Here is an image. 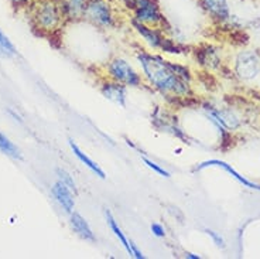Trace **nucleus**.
Returning <instances> with one entry per match:
<instances>
[{"label": "nucleus", "mask_w": 260, "mask_h": 259, "mask_svg": "<svg viewBox=\"0 0 260 259\" xmlns=\"http://www.w3.org/2000/svg\"><path fill=\"white\" fill-rule=\"evenodd\" d=\"M17 55V48L14 47V44L10 41V39L7 37L5 33L0 30V57L5 59H12Z\"/></svg>", "instance_id": "obj_19"}, {"label": "nucleus", "mask_w": 260, "mask_h": 259, "mask_svg": "<svg viewBox=\"0 0 260 259\" xmlns=\"http://www.w3.org/2000/svg\"><path fill=\"white\" fill-rule=\"evenodd\" d=\"M116 3V6L119 7V10H123L124 13L130 14L136 6L142 2V0H113Z\"/></svg>", "instance_id": "obj_23"}, {"label": "nucleus", "mask_w": 260, "mask_h": 259, "mask_svg": "<svg viewBox=\"0 0 260 259\" xmlns=\"http://www.w3.org/2000/svg\"><path fill=\"white\" fill-rule=\"evenodd\" d=\"M194 60L197 64L205 68V70H216L221 67V55L218 48H215L214 46H202L195 48Z\"/></svg>", "instance_id": "obj_12"}, {"label": "nucleus", "mask_w": 260, "mask_h": 259, "mask_svg": "<svg viewBox=\"0 0 260 259\" xmlns=\"http://www.w3.org/2000/svg\"><path fill=\"white\" fill-rule=\"evenodd\" d=\"M51 194L54 197V200L58 203L59 207L64 210V213L70 215L75 210V197L77 195L74 194V191H72L71 188L68 187V186H65L62 182L57 180L52 184Z\"/></svg>", "instance_id": "obj_13"}, {"label": "nucleus", "mask_w": 260, "mask_h": 259, "mask_svg": "<svg viewBox=\"0 0 260 259\" xmlns=\"http://www.w3.org/2000/svg\"><path fill=\"white\" fill-rule=\"evenodd\" d=\"M7 112H9V115H12V117L14 118V121H17V122L23 123V119H21V118H20V115H17V113H16L13 109H10V108H9V109H7Z\"/></svg>", "instance_id": "obj_28"}, {"label": "nucleus", "mask_w": 260, "mask_h": 259, "mask_svg": "<svg viewBox=\"0 0 260 259\" xmlns=\"http://www.w3.org/2000/svg\"><path fill=\"white\" fill-rule=\"evenodd\" d=\"M208 167H219L222 170H225L228 175L231 176L232 179H235L236 182L239 183L241 186L243 187L249 188V190H256V191H260V184L257 183L252 182V180H249L246 179L245 176H242L239 171H236L229 163L223 162V160H219V159H211V160H205V162L198 163L197 166L194 167V171H201L204 168H208Z\"/></svg>", "instance_id": "obj_10"}, {"label": "nucleus", "mask_w": 260, "mask_h": 259, "mask_svg": "<svg viewBox=\"0 0 260 259\" xmlns=\"http://www.w3.org/2000/svg\"><path fill=\"white\" fill-rule=\"evenodd\" d=\"M126 145H127V146H129V148H132V149H137V146H136V145H135V143L132 142V140H130V139H126Z\"/></svg>", "instance_id": "obj_29"}, {"label": "nucleus", "mask_w": 260, "mask_h": 259, "mask_svg": "<svg viewBox=\"0 0 260 259\" xmlns=\"http://www.w3.org/2000/svg\"><path fill=\"white\" fill-rule=\"evenodd\" d=\"M130 248H132V253H130V256L135 259H144L146 258V255L142 252V249L139 248V246L133 242V241L130 240Z\"/></svg>", "instance_id": "obj_25"}, {"label": "nucleus", "mask_w": 260, "mask_h": 259, "mask_svg": "<svg viewBox=\"0 0 260 259\" xmlns=\"http://www.w3.org/2000/svg\"><path fill=\"white\" fill-rule=\"evenodd\" d=\"M130 26L133 28V32L136 33V36L139 39L143 41V44L150 51H161L162 46L166 43V39L169 37L167 33L164 32L162 28L158 27H150L146 24H142L136 20L130 19Z\"/></svg>", "instance_id": "obj_8"}, {"label": "nucleus", "mask_w": 260, "mask_h": 259, "mask_svg": "<svg viewBox=\"0 0 260 259\" xmlns=\"http://www.w3.org/2000/svg\"><path fill=\"white\" fill-rule=\"evenodd\" d=\"M142 160H143L144 166L147 168H150L151 171H154L156 175L161 176V177H164V179H170L171 177V173H170L167 168H164L161 166V164H158L157 162H154L153 159H150V157H147V156H142Z\"/></svg>", "instance_id": "obj_21"}, {"label": "nucleus", "mask_w": 260, "mask_h": 259, "mask_svg": "<svg viewBox=\"0 0 260 259\" xmlns=\"http://www.w3.org/2000/svg\"><path fill=\"white\" fill-rule=\"evenodd\" d=\"M31 21L43 33H55L67 23L59 0H34L31 5Z\"/></svg>", "instance_id": "obj_2"}, {"label": "nucleus", "mask_w": 260, "mask_h": 259, "mask_svg": "<svg viewBox=\"0 0 260 259\" xmlns=\"http://www.w3.org/2000/svg\"><path fill=\"white\" fill-rule=\"evenodd\" d=\"M99 91L102 94V97L106 98L108 101H111L112 104L117 105L120 108H126V105H127V87L105 77L99 82Z\"/></svg>", "instance_id": "obj_11"}, {"label": "nucleus", "mask_w": 260, "mask_h": 259, "mask_svg": "<svg viewBox=\"0 0 260 259\" xmlns=\"http://www.w3.org/2000/svg\"><path fill=\"white\" fill-rule=\"evenodd\" d=\"M84 20L98 30H113L119 23V7L113 0H86Z\"/></svg>", "instance_id": "obj_3"}, {"label": "nucleus", "mask_w": 260, "mask_h": 259, "mask_svg": "<svg viewBox=\"0 0 260 259\" xmlns=\"http://www.w3.org/2000/svg\"><path fill=\"white\" fill-rule=\"evenodd\" d=\"M70 224H71L74 233L77 234L79 238H82L86 242H96V237H95L91 224L75 210L70 214Z\"/></svg>", "instance_id": "obj_15"}, {"label": "nucleus", "mask_w": 260, "mask_h": 259, "mask_svg": "<svg viewBox=\"0 0 260 259\" xmlns=\"http://www.w3.org/2000/svg\"><path fill=\"white\" fill-rule=\"evenodd\" d=\"M105 220H106V224H108V227L111 228V231L113 233V235L116 237V240L119 241V244H122V246L124 248V251L126 252L132 253V248H130V240L126 237V234L123 233V229L122 227L119 225V222L115 218V215L112 214V211L109 208H105Z\"/></svg>", "instance_id": "obj_17"}, {"label": "nucleus", "mask_w": 260, "mask_h": 259, "mask_svg": "<svg viewBox=\"0 0 260 259\" xmlns=\"http://www.w3.org/2000/svg\"><path fill=\"white\" fill-rule=\"evenodd\" d=\"M151 123L158 132L167 133L171 136L180 139L182 142L189 143L192 139L188 136L187 130H184L180 126V123L177 121V118L166 108H160L157 106L154 112L151 113Z\"/></svg>", "instance_id": "obj_6"}, {"label": "nucleus", "mask_w": 260, "mask_h": 259, "mask_svg": "<svg viewBox=\"0 0 260 259\" xmlns=\"http://www.w3.org/2000/svg\"><path fill=\"white\" fill-rule=\"evenodd\" d=\"M184 258H187V259H201V255H198V253H194V252H189V251H185V252H184Z\"/></svg>", "instance_id": "obj_27"}, {"label": "nucleus", "mask_w": 260, "mask_h": 259, "mask_svg": "<svg viewBox=\"0 0 260 259\" xmlns=\"http://www.w3.org/2000/svg\"><path fill=\"white\" fill-rule=\"evenodd\" d=\"M129 16L130 19L136 20L142 24L150 27H158V28H162L164 32L170 26V23L162 13L158 0H142Z\"/></svg>", "instance_id": "obj_5"}, {"label": "nucleus", "mask_w": 260, "mask_h": 259, "mask_svg": "<svg viewBox=\"0 0 260 259\" xmlns=\"http://www.w3.org/2000/svg\"><path fill=\"white\" fill-rule=\"evenodd\" d=\"M55 175H57V179H58L59 182H62L65 186H68V187L71 188L72 191H74V194H78V187H77V183L74 180V177H72L71 173H68V171L62 167H57L55 168Z\"/></svg>", "instance_id": "obj_20"}, {"label": "nucleus", "mask_w": 260, "mask_h": 259, "mask_svg": "<svg viewBox=\"0 0 260 259\" xmlns=\"http://www.w3.org/2000/svg\"><path fill=\"white\" fill-rule=\"evenodd\" d=\"M10 2H12V5H14L16 7H23L31 5L34 0H10Z\"/></svg>", "instance_id": "obj_26"}, {"label": "nucleus", "mask_w": 260, "mask_h": 259, "mask_svg": "<svg viewBox=\"0 0 260 259\" xmlns=\"http://www.w3.org/2000/svg\"><path fill=\"white\" fill-rule=\"evenodd\" d=\"M144 85L170 102L182 101L194 95L192 71L187 64L167 59L164 54L139 48L135 51Z\"/></svg>", "instance_id": "obj_1"}, {"label": "nucleus", "mask_w": 260, "mask_h": 259, "mask_svg": "<svg viewBox=\"0 0 260 259\" xmlns=\"http://www.w3.org/2000/svg\"><path fill=\"white\" fill-rule=\"evenodd\" d=\"M0 152L3 153V155L9 156V157H12L14 160H23V155H21V150L14 145L9 137L3 133V132H0Z\"/></svg>", "instance_id": "obj_18"}, {"label": "nucleus", "mask_w": 260, "mask_h": 259, "mask_svg": "<svg viewBox=\"0 0 260 259\" xmlns=\"http://www.w3.org/2000/svg\"><path fill=\"white\" fill-rule=\"evenodd\" d=\"M204 233L207 234L209 238L212 240V242H214L216 248H219V249H225L226 248V242H225V240H223V237H222L221 234L216 233L214 229H211V228H205Z\"/></svg>", "instance_id": "obj_22"}, {"label": "nucleus", "mask_w": 260, "mask_h": 259, "mask_svg": "<svg viewBox=\"0 0 260 259\" xmlns=\"http://www.w3.org/2000/svg\"><path fill=\"white\" fill-rule=\"evenodd\" d=\"M234 72L241 81H253L260 75V55L252 50L241 51L235 57Z\"/></svg>", "instance_id": "obj_7"}, {"label": "nucleus", "mask_w": 260, "mask_h": 259, "mask_svg": "<svg viewBox=\"0 0 260 259\" xmlns=\"http://www.w3.org/2000/svg\"><path fill=\"white\" fill-rule=\"evenodd\" d=\"M150 231H151V234H153L156 238H160V240L167 237V229H166V227H164L162 224H160V222H151V224H150Z\"/></svg>", "instance_id": "obj_24"}, {"label": "nucleus", "mask_w": 260, "mask_h": 259, "mask_svg": "<svg viewBox=\"0 0 260 259\" xmlns=\"http://www.w3.org/2000/svg\"><path fill=\"white\" fill-rule=\"evenodd\" d=\"M68 146H70V149H71L72 155L75 156L79 162L82 163L85 167L88 168L91 173H93V175L96 176L98 179H101V180H105V179H106V173H105L104 168L101 167V166H99L93 159H91L89 156L86 155L84 150L81 149L78 145L74 142V139H71V137L68 139Z\"/></svg>", "instance_id": "obj_14"}, {"label": "nucleus", "mask_w": 260, "mask_h": 259, "mask_svg": "<svg viewBox=\"0 0 260 259\" xmlns=\"http://www.w3.org/2000/svg\"><path fill=\"white\" fill-rule=\"evenodd\" d=\"M105 77L127 88H142L144 85L140 70H137L130 60L122 55H115L104 64Z\"/></svg>", "instance_id": "obj_4"}, {"label": "nucleus", "mask_w": 260, "mask_h": 259, "mask_svg": "<svg viewBox=\"0 0 260 259\" xmlns=\"http://www.w3.org/2000/svg\"><path fill=\"white\" fill-rule=\"evenodd\" d=\"M59 5H61L67 23L84 20L86 0H59Z\"/></svg>", "instance_id": "obj_16"}, {"label": "nucleus", "mask_w": 260, "mask_h": 259, "mask_svg": "<svg viewBox=\"0 0 260 259\" xmlns=\"http://www.w3.org/2000/svg\"><path fill=\"white\" fill-rule=\"evenodd\" d=\"M202 12L214 21L215 24H228L232 20V9L229 0H197Z\"/></svg>", "instance_id": "obj_9"}]
</instances>
